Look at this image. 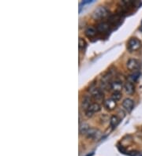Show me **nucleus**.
Here are the masks:
<instances>
[{"mask_svg":"<svg viewBox=\"0 0 142 156\" xmlns=\"http://www.w3.org/2000/svg\"><path fill=\"white\" fill-rule=\"evenodd\" d=\"M109 14V11L104 6H98L92 13V18L95 20H100L103 18H105Z\"/></svg>","mask_w":142,"mask_h":156,"instance_id":"nucleus-1","label":"nucleus"},{"mask_svg":"<svg viewBox=\"0 0 142 156\" xmlns=\"http://www.w3.org/2000/svg\"><path fill=\"white\" fill-rule=\"evenodd\" d=\"M142 44L140 40H138L136 37H132L130 38L127 44V48L130 51H136L138 50L141 47Z\"/></svg>","mask_w":142,"mask_h":156,"instance_id":"nucleus-2","label":"nucleus"},{"mask_svg":"<svg viewBox=\"0 0 142 156\" xmlns=\"http://www.w3.org/2000/svg\"><path fill=\"white\" fill-rule=\"evenodd\" d=\"M126 66L130 70L135 72V71H139L140 66H141V63L140 62V61L136 58H130L126 63Z\"/></svg>","mask_w":142,"mask_h":156,"instance_id":"nucleus-3","label":"nucleus"},{"mask_svg":"<svg viewBox=\"0 0 142 156\" xmlns=\"http://www.w3.org/2000/svg\"><path fill=\"white\" fill-rule=\"evenodd\" d=\"M91 92H92V96L96 101H97V102L102 101L104 96V92L100 90V88H94L92 91H91Z\"/></svg>","mask_w":142,"mask_h":156,"instance_id":"nucleus-4","label":"nucleus"},{"mask_svg":"<svg viewBox=\"0 0 142 156\" xmlns=\"http://www.w3.org/2000/svg\"><path fill=\"white\" fill-rule=\"evenodd\" d=\"M122 106L124 107L125 110H126L128 112H131L134 109V100L130 98H126L122 102Z\"/></svg>","mask_w":142,"mask_h":156,"instance_id":"nucleus-5","label":"nucleus"},{"mask_svg":"<svg viewBox=\"0 0 142 156\" xmlns=\"http://www.w3.org/2000/svg\"><path fill=\"white\" fill-rule=\"evenodd\" d=\"M116 101L113 100L111 98L108 99H106L104 101V107H105L107 110H113L115 107H116Z\"/></svg>","mask_w":142,"mask_h":156,"instance_id":"nucleus-6","label":"nucleus"},{"mask_svg":"<svg viewBox=\"0 0 142 156\" xmlns=\"http://www.w3.org/2000/svg\"><path fill=\"white\" fill-rule=\"evenodd\" d=\"M124 89L125 92H126V94L128 95H132L134 94V92H135V87H134V84L130 81H127L124 84Z\"/></svg>","mask_w":142,"mask_h":156,"instance_id":"nucleus-7","label":"nucleus"},{"mask_svg":"<svg viewBox=\"0 0 142 156\" xmlns=\"http://www.w3.org/2000/svg\"><path fill=\"white\" fill-rule=\"evenodd\" d=\"M122 87H124V85L122 84V82L121 80H115L111 83V88L113 89L114 92H120L122 90Z\"/></svg>","mask_w":142,"mask_h":156,"instance_id":"nucleus-8","label":"nucleus"},{"mask_svg":"<svg viewBox=\"0 0 142 156\" xmlns=\"http://www.w3.org/2000/svg\"><path fill=\"white\" fill-rule=\"evenodd\" d=\"M91 104L92 103H91L90 97H88V96H84V98H83V100H82L81 106V108L83 109V110H84L86 111L88 109V107L90 106Z\"/></svg>","mask_w":142,"mask_h":156,"instance_id":"nucleus-9","label":"nucleus"},{"mask_svg":"<svg viewBox=\"0 0 142 156\" xmlns=\"http://www.w3.org/2000/svg\"><path fill=\"white\" fill-rule=\"evenodd\" d=\"M100 110H101V106H100V104L97 103V102H93V103L91 104L90 106L88 107V109L87 110H88L92 114H94L95 113L100 111Z\"/></svg>","mask_w":142,"mask_h":156,"instance_id":"nucleus-10","label":"nucleus"},{"mask_svg":"<svg viewBox=\"0 0 142 156\" xmlns=\"http://www.w3.org/2000/svg\"><path fill=\"white\" fill-rule=\"evenodd\" d=\"M140 76V71H135V72H134L133 73H131L130 76H128V81H130V82H131L134 84V83L136 82L137 80L139 79Z\"/></svg>","mask_w":142,"mask_h":156,"instance_id":"nucleus-11","label":"nucleus"},{"mask_svg":"<svg viewBox=\"0 0 142 156\" xmlns=\"http://www.w3.org/2000/svg\"><path fill=\"white\" fill-rule=\"evenodd\" d=\"M109 27H110L109 24H107L106 22H102V23H100V24L97 25V27H96V30H97V32H105L108 30Z\"/></svg>","mask_w":142,"mask_h":156,"instance_id":"nucleus-12","label":"nucleus"},{"mask_svg":"<svg viewBox=\"0 0 142 156\" xmlns=\"http://www.w3.org/2000/svg\"><path fill=\"white\" fill-rule=\"evenodd\" d=\"M96 32H97V30L95 29L94 28L92 27H88V28H86V30L84 32L85 33V36L88 38H93L96 35Z\"/></svg>","mask_w":142,"mask_h":156,"instance_id":"nucleus-13","label":"nucleus"},{"mask_svg":"<svg viewBox=\"0 0 142 156\" xmlns=\"http://www.w3.org/2000/svg\"><path fill=\"white\" fill-rule=\"evenodd\" d=\"M89 128H90V127L87 123H82L79 126V132L82 135H86Z\"/></svg>","mask_w":142,"mask_h":156,"instance_id":"nucleus-14","label":"nucleus"},{"mask_svg":"<svg viewBox=\"0 0 142 156\" xmlns=\"http://www.w3.org/2000/svg\"><path fill=\"white\" fill-rule=\"evenodd\" d=\"M98 132L99 131L96 128H90L88 131V132L86 133L87 137L88 138H94V137H96L98 135Z\"/></svg>","mask_w":142,"mask_h":156,"instance_id":"nucleus-15","label":"nucleus"},{"mask_svg":"<svg viewBox=\"0 0 142 156\" xmlns=\"http://www.w3.org/2000/svg\"><path fill=\"white\" fill-rule=\"evenodd\" d=\"M119 122H120V120H119V118H118V117L115 116V115L112 116L110 120V125L112 127V128H116L117 125H118V123H119Z\"/></svg>","mask_w":142,"mask_h":156,"instance_id":"nucleus-16","label":"nucleus"},{"mask_svg":"<svg viewBox=\"0 0 142 156\" xmlns=\"http://www.w3.org/2000/svg\"><path fill=\"white\" fill-rule=\"evenodd\" d=\"M122 98V94L120 93V92H114L113 94L111 95V99L114 101H118L120 100Z\"/></svg>","mask_w":142,"mask_h":156,"instance_id":"nucleus-17","label":"nucleus"},{"mask_svg":"<svg viewBox=\"0 0 142 156\" xmlns=\"http://www.w3.org/2000/svg\"><path fill=\"white\" fill-rule=\"evenodd\" d=\"M87 44L85 42V40L82 38H79V42H78V47L80 50H84V48L86 47Z\"/></svg>","mask_w":142,"mask_h":156,"instance_id":"nucleus-18","label":"nucleus"},{"mask_svg":"<svg viewBox=\"0 0 142 156\" xmlns=\"http://www.w3.org/2000/svg\"><path fill=\"white\" fill-rule=\"evenodd\" d=\"M94 2V0H85V1H83V2H81V5H87V4H90V3H92V2Z\"/></svg>","mask_w":142,"mask_h":156,"instance_id":"nucleus-19","label":"nucleus"}]
</instances>
